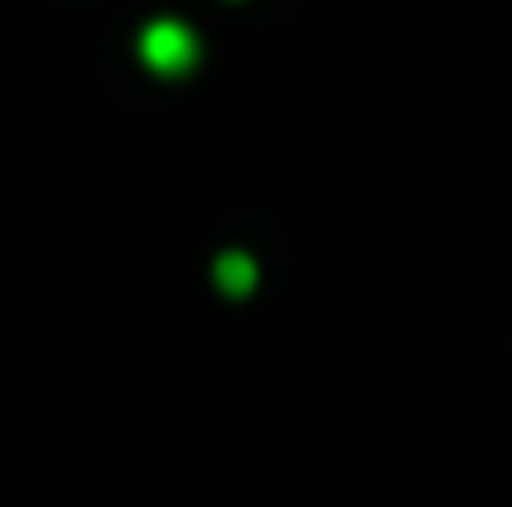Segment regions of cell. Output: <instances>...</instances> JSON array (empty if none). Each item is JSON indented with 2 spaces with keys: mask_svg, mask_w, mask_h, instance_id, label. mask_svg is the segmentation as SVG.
Masks as SVG:
<instances>
[{
  "mask_svg": "<svg viewBox=\"0 0 512 507\" xmlns=\"http://www.w3.org/2000/svg\"><path fill=\"white\" fill-rule=\"evenodd\" d=\"M140 60L155 70V75H189L199 65V35L184 25V20H150L140 30Z\"/></svg>",
  "mask_w": 512,
  "mask_h": 507,
  "instance_id": "6da1fadb",
  "label": "cell"
},
{
  "mask_svg": "<svg viewBox=\"0 0 512 507\" xmlns=\"http://www.w3.org/2000/svg\"><path fill=\"white\" fill-rule=\"evenodd\" d=\"M214 279H219V289H224V294H249V289H254V279H259V269H254V259H249V254H224V259L214 264Z\"/></svg>",
  "mask_w": 512,
  "mask_h": 507,
  "instance_id": "7a4b0ae2",
  "label": "cell"
}]
</instances>
